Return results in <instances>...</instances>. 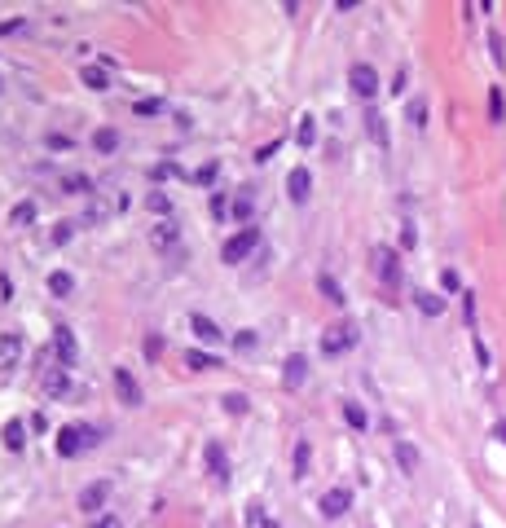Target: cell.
Returning <instances> with one entry per match:
<instances>
[{"label":"cell","mask_w":506,"mask_h":528,"mask_svg":"<svg viewBox=\"0 0 506 528\" xmlns=\"http://www.w3.org/2000/svg\"><path fill=\"white\" fill-rule=\"evenodd\" d=\"M88 445H97V431L88 423H66L57 431V453H62V458H79Z\"/></svg>","instance_id":"6da1fadb"},{"label":"cell","mask_w":506,"mask_h":528,"mask_svg":"<svg viewBox=\"0 0 506 528\" xmlns=\"http://www.w3.org/2000/svg\"><path fill=\"white\" fill-rule=\"evenodd\" d=\"M361 339V330H357V321H335V326L321 330V352L326 357H339V352H353Z\"/></svg>","instance_id":"7a4b0ae2"},{"label":"cell","mask_w":506,"mask_h":528,"mask_svg":"<svg viewBox=\"0 0 506 528\" xmlns=\"http://www.w3.org/2000/svg\"><path fill=\"white\" fill-rule=\"evenodd\" d=\"M256 247H260V229H256V225H247V229H238L234 238H225L221 260H225V264H243Z\"/></svg>","instance_id":"3957f363"},{"label":"cell","mask_w":506,"mask_h":528,"mask_svg":"<svg viewBox=\"0 0 506 528\" xmlns=\"http://www.w3.org/2000/svg\"><path fill=\"white\" fill-rule=\"evenodd\" d=\"M348 88H353L361 102H375L379 97V70L370 62H353L348 66Z\"/></svg>","instance_id":"277c9868"},{"label":"cell","mask_w":506,"mask_h":528,"mask_svg":"<svg viewBox=\"0 0 506 528\" xmlns=\"http://www.w3.org/2000/svg\"><path fill=\"white\" fill-rule=\"evenodd\" d=\"M370 264H375V278L383 286H396L401 282V256H396L392 247H375L370 251Z\"/></svg>","instance_id":"5b68a950"},{"label":"cell","mask_w":506,"mask_h":528,"mask_svg":"<svg viewBox=\"0 0 506 528\" xmlns=\"http://www.w3.org/2000/svg\"><path fill=\"white\" fill-rule=\"evenodd\" d=\"M317 511H321V520H344L348 511H353V493L348 489H326L317 502Z\"/></svg>","instance_id":"8992f818"},{"label":"cell","mask_w":506,"mask_h":528,"mask_svg":"<svg viewBox=\"0 0 506 528\" xmlns=\"http://www.w3.org/2000/svg\"><path fill=\"white\" fill-rule=\"evenodd\" d=\"M18 361H22V334L5 330V334H0V375H14Z\"/></svg>","instance_id":"52a82bcc"},{"label":"cell","mask_w":506,"mask_h":528,"mask_svg":"<svg viewBox=\"0 0 506 528\" xmlns=\"http://www.w3.org/2000/svg\"><path fill=\"white\" fill-rule=\"evenodd\" d=\"M111 379H115V396H119V405H141V383L132 379V370L115 366V370H111Z\"/></svg>","instance_id":"ba28073f"},{"label":"cell","mask_w":506,"mask_h":528,"mask_svg":"<svg viewBox=\"0 0 506 528\" xmlns=\"http://www.w3.org/2000/svg\"><path fill=\"white\" fill-rule=\"evenodd\" d=\"M282 383H286V392H299V388L308 383V357H304V352H291V357H286Z\"/></svg>","instance_id":"9c48e42d"},{"label":"cell","mask_w":506,"mask_h":528,"mask_svg":"<svg viewBox=\"0 0 506 528\" xmlns=\"http://www.w3.org/2000/svg\"><path fill=\"white\" fill-rule=\"evenodd\" d=\"M308 194H312L308 167H291V176H286V198H291V202H308Z\"/></svg>","instance_id":"30bf717a"},{"label":"cell","mask_w":506,"mask_h":528,"mask_svg":"<svg viewBox=\"0 0 506 528\" xmlns=\"http://www.w3.org/2000/svg\"><path fill=\"white\" fill-rule=\"evenodd\" d=\"M53 352L62 357V366H66V370L79 361V343H75V334H71L66 326H57V330H53Z\"/></svg>","instance_id":"8fae6325"},{"label":"cell","mask_w":506,"mask_h":528,"mask_svg":"<svg viewBox=\"0 0 506 528\" xmlns=\"http://www.w3.org/2000/svg\"><path fill=\"white\" fill-rule=\"evenodd\" d=\"M106 498H111V484H106V480H97V484H88V489H84V493H79V511H102L106 507Z\"/></svg>","instance_id":"7c38bea8"},{"label":"cell","mask_w":506,"mask_h":528,"mask_svg":"<svg viewBox=\"0 0 506 528\" xmlns=\"http://www.w3.org/2000/svg\"><path fill=\"white\" fill-rule=\"evenodd\" d=\"M66 392H71V370L66 366L49 370V379H44V396H49V401H62Z\"/></svg>","instance_id":"4fadbf2b"},{"label":"cell","mask_w":506,"mask_h":528,"mask_svg":"<svg viewBox=\"0 0 506 528\" xmlns=\"http://www.w3.org/2000/svg\"><path fill=\"white\" fill-rule=\"evenodd\" d=\"M0 440H5V449H9V453H18L22 445H27V423H22V418H9L5 431H0Z\"/></svg>","instance_id":"5bb4252c"},{"label":"cell","mask_w":506,"mask_h":528,"mask_svg":"<svg viewBox=\"0 0 506 528\" xmlns=\"http://www.w3.org/2000/svg\"><path fill=\"white\" fill-rule=\"evenodd\" d=\"M203 458H207V471H212V475H216V480L225 484V480H229V462H225V449H221V445L212 440V445L203 449Z\"/></svg>","instance_id":"9a60e30c"},{"label":"cell","mask_w":506,"mask_h":528,"mask_svg":"<svg viewBox=\"0 0 506 528\" xmlns=\"http://www.w3.org/2000/svg\"><path fill=\"white\" fill-rule=\"evenodd\" d=\"M189 330H194L203 343H221V326H216L212 317H203V313H194V317H189Z\"/></svg>","instance_id":"2e32d148"},{"label":"cell","mask_w":506,"mask_h":528,"mask_svg":"<svg viewBox=\"0 0 506 528\" xmlns=\"http://www.w3.org/2000/svg\"><path fill=\"white\" fill-rule=\"evenodd\" d=\"M392 449H396V466H401L405 475H414V471H418V449L409 445V440H396Z\"/></svg>","instance_id":"e0dca14e"},{"label":"cell","mask_w":506,"mask_h":528,"mask_svg":"<svg viewBox=\"0 0 506 528\" xmlns=\"http://www.w3.org/2000/svg\"><path fill=\"white\" fill-rule=\"evenodd\" d=\"M79 79H84V88H93V93H106V88H111V70H102V66H84Z\"/></svg>","instance_id":"ac0fdd59"},{"label":"cell","mask_w":506,"mask_h":528,"mask_svg":"<svg viewBox=\"0 0 506 528\" xmlns=\"http://www.w3.org/2000/svg\"><path fill=\"white\" fill-rule=\"evenodd\" d=\"M243 520H247V528H282L269 511L260 507V502H247V515H243Z\"/></svg>","instance_id":"d6986e66"},{"label":"cell","mask_w":506,"mask_h":528,"mask_svg":"<svg viewBox=\"0 0 506 528\" xmlns=\"http://www.w3.org/2000/svg\"><path fill=\"white\" fill-rule=\"evenodd\" d=\"M414 304H418V313H423V317H440V313H444V299L431 295V291H418Z\"/></svg>","instance_id":"ffe728a7"},{"label":"cell","mask_w":506,"mask_h":528,"mask_svg":"<svg viewBox=\"0 0 506 528\" xmlns=\"http://www.w3.org/2000/svg\"><path fill=\"white\" fill-rule=\"evenodd\" d=\"M93 150H97V154H115L119 150V132L115 128H97V132H93Z\"/></svg>","instance_id":"44dd1931"},{"label":"cell","mask_w":506,"mask_h":528,"mask_svg":"<svg viewBox=\"0 0 506 528\" xmlns=\"http://www.w3.org/2000/svg\"><path fill=\"white\" fill-rule=\"evenodd\" d=\"M185 366H189V370H221V357L194 348V352H185Z\"/></svg>","instance_id":"7402d4cb"},{"label":"cell","mask_w":506,"mask_h":528,"mask_svg":"<svg viewBox=\"0 0 506 528\" xmlns=\"http://www.w3.org/2000/svg\"><path fill=\"white\" fill-rule=\"evenodd\" d=\"M317 291H321V295H326V299H330V304H339V308L348 304V299H344V291H339V282H335V278H330V273H317Z\"/></svg>","instance_id":"603a6c76"},{"label":"cell","mask_w":506,"mask_h":528,"mask_svg":"<svg viewBox=\"0 0 506 528\" xmlns=\"http://www.w3.org/2000/svg\"><path fill=\"white\" fill-rule=\"evenodd\" d=\"M344 418H348V427H353V431H366L370 427L366 405H357V401H344Z\"/></svg>","instance_id":"cb8c5ba5"},{"label":"cell","mask_w":506,"mask_h":528,"mask_svg":"<svg viewBox=\"0 0 506 528\" xmlns=\"http://www.w3.org/2000/svg\"><path fill=\"white\" fill-rule=\"evenodd\" d=\"M308 462H312V445L308 440H295V480L308 475Z\"/></svg>","instance_id":"d4e9b609"},{"label":"cell","mask_w":506,"mask_h":528,"mask_svg":"<svg viewBox=\"0 0 506 528\" xmlns=\"http://www.w3.org/2000/svg\"><path fill=\"white\" fill-rule=\"evenodd\" d=\"M49 291L57 299H66L71 291H75V278H71V273H49Z\"/></svg>","instance_id":"484cf974"},{"label":"cell","mask_w":506,"mask_h":528,"mask_svg":"<svg viewBox=\"0 0 506 528\" xmlns=\"http://www.w3.org/2000/svg\"><path fill=\"white\" fill-rule=\"evenodd\" d=\"M489 119H493V124H502V119H506V97H502V88H489Z\"/></svg>","instance_id":"4316f807"},{"label":"cell","mask_w":506,"mask_h":528,"mask_svg":"<svg viewBox=\"0 0 506 528\" xmlns=\"http://www.w3.org/2000/svg\"><path fill=\"white\" fill-rule=\"evenodd\" d=\"M295 137H299V146H312V141H317V119L304 115V119H299V132H295Z\"/></svg>","instance_id":"83f0119b"},{"label":"cell","mask_w":506,"mask_h":528,"mask_svg":"<svg viewBox=\"0 0 506 528\" xmlns=\"http://www.w3.org/2000/svg\"><path fill=\"white\" fill-rule=\"evenodd\" d=\"M366 128H370V137H375V141H379V146H388V124H383V119H379L375 111H370V115H366Z\"/></svg>","instance_id":"f1b7e54d"},{"label":"cell","mask_w":506,"mask_h":528,"mask_svg":"<svg viewBox=\"0 0 506 528\" xmlns=\"http://www.w3.org/2000/svg\"><path fill=\"white\" fill-rule=\"evenodd\" d=\"M221 405H225L229 414H247V396H243V392H225Z\"/></svg>","instance_id":"f546056e"},{"label":"cell","mask_w":506,"mask_h":528,"mask_svg":"<svg viewBox=\"0 0 506 528\" xmlns=\"http://www.w3.org/2000/svg\"><path fill=\"white\" fill-rule=\"evenodd\" d=\"M489 53H493V62H498V66H506V40L498 31H489Z\"/></svg>","instance_id":"4dcf8cb0"},{"label":"cell","mask_w":506,"mask_h":528,"mask_svg":"<svg viewBox=\"0 0 506 528\" xmlns=\"http://www.w3.org/2000/svg\"><path fill=\"white\" fill-rule=\"evenodd\" d=\"M9 220H14V225H31L35 220V202H18V207L9 211Z\"/></svg>","instance_id":"1f68e13d"},{"label":"cell","mask_w":506,"mask_h":528,"mask_svg":"<svg viewBox=\"0 0 506 528\" xmlns=\"http://www.w3.org/2000/svg\"><path fill=\"white\" fill-rule=\"evenodd\" d=\"M163 111V102L159 97H146V102H137L132 106V115H141V119H150V115H159Z\"/></svg>","instance_id":"d6a6232c"},{"label":"cell","mask_w":506,"mask_h":528,"mask_svg":"<svg viewBox=\"0 0 506 528\" xmlns=\"http://www.w3.org/2000/svg\"><path fill=\"white\" fill-rule=\"evenodd\" d=\"M176 243V225H159L154 229V247H172Z\"/></svg>","instance_id":"836d02e7"},{"label":"cell","mask_w":506,"mask_h":528,"mask_svg":"<svg viewBox=\"0 0 506 528\" xmlns=\"http://www.w3.org/2000/svg\"><path fill=\"white\" fill-rule=\"evenodd\" d=\"M234 220H243V229H247V220H251V198H234Z\"/></svg>","instance_id":"e575fe53"},{"label":"cell","mask_w":506,"mask_h":528,"mask_svg":"<svg viewBox=\"0 0 506 528\" xmlns=\"http://www.w3.org/2000/svg\"><path fill=\"white\" fill-rule=\"evenodd\" d=\"M409 124H414V128H427V106H423V102H409Z\"/></svg>","instance_id":"d590c367"},{"label":"cell","mask_w":506,"mask_h":528,"mask_svg":"<svg viewBox=\"0 0 506 528\" xmlns=\"http://www.w3.org/2000/svg\"><path fill=\"white\" fill-rule=\"evenodd\" d=\"M71 146H75V141H71L66 132H49V150H62V154H66Z\"/></svg>","instance_id":"8d00e7d4"},{"label":"cell","mask_w":506,"mask_h":528,"mask_svg":"<svg viewBox=\"0 0 506 528\" xmlns=\"http://www.w3.org/2000/svg\"><path fill=\"white\" fill-rule=\"evenodd\" d=\"M229 211H234V207L225 202V194H212V216H216V220H225Z\"/></svg>","instance_id":"74e56055"},{"label":"cell","mask_w":506,"mask_h":528,"mask_svg":"<svg viewBox=\"0 0 506 528\" xmlns=\"http://www.w3.org/2000/svg\"><path fill=\"white\" fill-rule=\"evenodd\" d=\"M216 172H221V167L207 163V167H198V172H194V181H198V185H212V181H216Z\"/></svg>","instance_id":"f35d334b"},{"label":"cell","mask_w":506,"mask_h":528,"mask_svg":"<svg viewBox=\"0 0 506 528\" xmlns=\"http://www.w3.org/2000/svg\"><path fill=\"white\" fill-rule=\"evenodd\" d=\"M22 27H27V18H5L0 22V35H18Z\"/></svg>","instance_id":"ab89813d"},{"label":"cell","mask_w":506,"mask_h":528,"mask_svg":"<svg viewBox=\"0 0 506 528\" xmlns=\"http://www.w3.org/2000/svg\"><path fill=\"white\" fill-rule=\"evenodd\" d=\"M234 343L243 348V352H251V348H256V330H238V334H234Z\"/></svg>","instance_id":"60d3db41"},{"label":"cell","mask_w":506,"mask_h":528,"mask_svg":"<svg viewBox=\"0 0 506 528\" xmlns=\"http://www.w3.org/2000/svg\"><path fill=\"white\" fill-rule=\"evenodd\" d=\"M150 207H154V211H172V198H167V194H159V189H154V194H150Z\"/></svg>","instance_id":"b9f144b4"},{"label":"cell","mask_w":506,"mask_h":528,"mask_svg":"<svg viewBox=\"0 0 506 528\" xmlns=\"http://www.w3.org/2000/svg\"><path fill=\"white\" fill-rule=\"evenodd\" d=\"M440 286H444V291L453 295V291H458V286H462V282H458V273H453V269H444V273H440Z\"/></svg>","instance_id":"7bdbcfd3"},{"label":"cell","mask_w":506,"mask_h":528,"mask_svg":"<svg viewBox=\"0 0 506 528\" xmlns=\"http://www.w3.org/2000/svg\"><path fill=\"white\" fill-rule=\"evenodd\" d=\"M71 234H75L71 225H53V243H57V247H62V243H71Z\"/></svg>","instance_id":"ee69618b"},{"label":"cell","mask_w":506,"mask_h":528,"mask_svg":"<svg viewBox=\"0 0 506 528\" xmlns=\"http://www.w3.org/2000/svg\"><path fill=\"white\" fill-rule=\"evenodd\" d=\"M462 317H467V321H476V295H471V291L462 295Z\"/></svg>","instance_id":"f6af8a7d"},{"label":"cell","mask_w":506,"mask_h":528,"mask_svg":"<svg viewBox=\"0 0 506 528\" xmlns=\"http://www.w3.org/2000/svg\"><path fill=\"white\" fill-rule=\"evenodd\" d=\"M93 528H124V524H119V515H97Z\"/></svg>","instance_id":"bcb514c9"},{"label":"cell","mask_w":506,"mask_h":528,"mask_svg":"<svg viewBox=\"0 0 506 528\" xmlns=\"http://www.w3.org/2000/svg\"><path fill=\"white\" fill-rule=\"evenodd\" d=\"M150 176H154V181H163V176H176V167H172V163H159Z\"/></svg>","instance_id":"7dc6e473"},{"label":"cell","mask_w":506,"mask_h":528,"mask_svg":"<svg viewBox=\"0 0 506 528\" xmlns=\"http://www.w3.org/2000/svg\"><path fill=\"white\" fill-rule=\"evenodd\" d=\"M278 146H282V141H273V146H260V150H256V159H260V163H264V159H273V154H278Z\"/></svg>","instance_id":"c3c4849f"},{"label":"cell","mask_w":506,"mask_h":528,"mask_svg":"<svg viewBox=\"0 0 506 528\" xmlns=\"http://www.w3.org/2000/svg\"><path fill=\"white\" fill-rule=\"evenodd\" d=\"M476 361H480V366H485V370H489V348H485V343H480V339H476Z\"/></svg>","instance_id":"681fc988"},{"label":"cell","mask_w":506,"mask_h":528,"mask_svg":"<svg viewBox=\"0 0 506 528\" xmlns=\"http://www.w3.org/2000/svg\"><path fill=\"white\" fill-rule=\"evenodd\" d=\"M493 436H498V440H506V423H493Z\"/></svg>","instance_id":"f907efd6"}]
</instances>
